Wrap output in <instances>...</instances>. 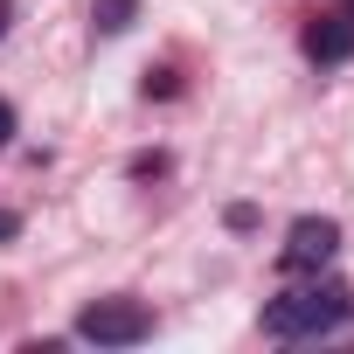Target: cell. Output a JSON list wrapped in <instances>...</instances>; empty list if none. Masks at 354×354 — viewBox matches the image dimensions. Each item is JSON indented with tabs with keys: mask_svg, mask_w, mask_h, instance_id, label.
<instances>
[{
	"mask_svg": "<svg viewBox=\"0 0 354 354\" xmlns=\"http://www.w3.org/2000/svg\"><path fill=\"white\" fill-rule=\"evenodd\" d=\"M77 333L97 340V347H139V340L153 333V313H146L139 299H97V306L77 313Z\"/></svg>",
	"mask_w": 354,
	"mask_h": 354,
	"instance_id": "obj_2",
	"label": "cell"
},
{
	"mask_svg": "<svg viewBox=\"0 0 354 354\" xmlns=\"http://www.w3.org/2000/svg\"><path fill=\"white\" fill-rule=\"evenodd\" d=\"M8 21H15V0H0V42H8Z\"/></svg>",
	"mask_w": 354,
	"mask_h": 354,
	"instance_id": "obj_9",
	"label": "cell"
},
{
	"mask_svg": "<svg viewBox=\"0 0 354 354\" xmlns=\"http://www.w3.org/2000/svg\"><path fill=\"white\" fill-rule=\"evenodd\" d=\"M333 250H340V223H326V216H299L292 236H285V250H278V271L306 278V271L333 264Z\"/></svg>",
	"mask_w": 354,
	"mask_h": 354,
	"instance_id": "obj_3",
	"label": "cell"
},
{
	"mask_svg": "<svg viewBox=\"0 0 354 354\" xmlns=\"http://www.w3.org/2000/svg\"><path fill=\"white\" fill-rule=\"evenodd\" d=\"M139 15V0H97V35H125Z\"/></svg>",
	"mask_w": 354,
	"mask_h": 354,
	"instance_id": "obj_5",
	"label": "cell"
},
{
	"mask_svg": "<svg viewBox=\"0 0 354 354\" xmlns=\"http://www.w3.org/2000/svg\"><path fill=\"white\" fill-rule=\"evenodd\" d=\"M8 236H21V216H8V209H0V243H8Z\"/></svg>",
	"mask_w": 354,
	"mask_h": 354,
	"instance_id": "obj_7",
	"label": "cell"
},
{
	"mask_svg": "<svg viewBox=\"0 0 354 354\" xmlns=\"http://www.w3.org/2000/svg\"><path fill=\"white\" fill-rule=\"evenodd\" d=\"M347 313H354L347 306V285H299V292H285V299L264 306V333L271 340H306V333L340 326Z\"/></svg>",
	"mask_w": 354,
	"mask_h": 354,
	"instance_id": "obj_1",
	"label": "cell"
},
{
	"mask_svg": "<svg viewBox=\"0 0 354 354\" xmlns=\"http://www.w3.org/2000/svg\"><path fill=\"white\" fill-rule=\"evenodd\" d=\"M223 223H230V230H257V209H250V202H236V209H230Z\"/></svg>",
	"mask_w": 354,
	"mask_h": 354,
	"instance_id": "obj_6",
	"label": "cell"
},
{
	"mask_svg": "<svg viewBox=\"0 0 354 354\" xmlns=\"http://www.w3.org/2000/svg\"><path fill=\"white\" fill-rule=\"evenodd\" d=\"M8 132H15V111H8V97H0V146H8Z\"/></svg>",
	"mask_w": 354,
	"mask_h": 354,
	"instance_id": "obj_8",
	"label": "cell"
},
{
	"mask_svg": "<svg viewBox=\"0 0 354 354\" xmlns=\"http://www.w3.org/2000/svg\"><path fill=\"white\" fill-rule=\"evenodd\" d=\"M306 56H313V63H347V56H354V0L326 8V15L306 28Z\"/></svg>",
	"mask_w": 354,
	"mask_h": 354,
	"instance_id": "obj_4",
	"label": "cell"
}]
</instances>
